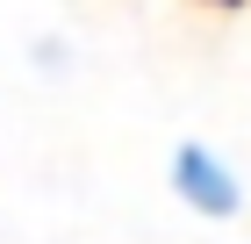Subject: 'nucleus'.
I'll return each mask as SVG.
<instances>
[{
    "mask_svg": "<svg viewBox=\"0 0 251 244\" xmlns=\"http://www.w3.org/2000/svg\"><path fill=\"white\" fill-rule=\"evenodd\" d=\"M173 187H179V201H187L194 216H208V223L237 216V201H244L237 172L223 165L208 144H179V151H173Z\"/></svg>",
    "mask_w": 251,
    "mask_h": 244,
    "instance_id": "obj_1",
    "label": "nucleus"
}]
</instances>
